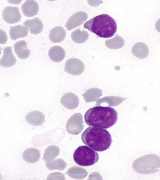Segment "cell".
<instances>
[{
	"label": "cell",
	"instance_id": "cell-1",
	"mask_svg": "<svg viewBox=\"0 0 160 180\" xmlns=\"http://www.w3.org/2000/svg\"><path fill=\"white\" fill-rule=\"evenodd\" d=\"M84 118L85 122L90 126L107 129L116 123L118 114L112 108L95 106L86 111Z\"/></svg>",
	"mask_w": 160,
	"mask_h": 180
},
{
	"label": "cell",
	"instance_id": "cell-2",
	"mask_svg": "<svg viewBox=\"0 0 160 180\" xmlns=\"http://www.w3.org/2000/svg\"><path fill=\"white\" fill-rule=\"evenodd\" d=\"M84 144L97 152L107 150L111 146L112 136L106 129L90 126L87 128L81 135Z\"/></svg>",
	"mask_w": 160,
	"mask_h": 180
},
{
	"label": "cell",
	"instance_id": "cell-3",
	"mask_svg": "<svg viewBox=\"0 0 160 180\" xmlns=\"http://www.w3.org/2000/svg\"><path fill=\"white\" fill-rule=\"evenodd\" d=\"M83 26L98 37L104 38L112 37L117 29L116 20L106 14L94 17L85 22Z\"/></svg>",
	"mask_w": 160,
	"mask_h": 180
},
{
	"label": "cell",
	"instance_id": "cell-4",
	"mask_svg": "<svg viewBox=\"0 0 160 180\" xmlns=\"http://www.w3.org/2000/svg\"><path fill=\"white\" fill-rule=\"evenodd\" d=\"M133 169L141 174L154 173L160 170V158L155 154H149L140 157L133 162Z\"/></svg>",
	"mask_w": 160,
	"mask_h": 180
},
{
	"label": "cell",
	"instance_id": "cell-5",
	"mask_svg": "<svg viewBox=\"0 0 160 180\" xmlns=\"http://www.w3.org/2000/svg\"><path fill=\"white\" fill-rule=\"evenodd\" d=\"M73 158L78 165L88 166L94 165L99 159L98 153L95 150L87 146L78 147L75 151Z\"/></svg>",
	"mask_w": 160,
	"mask_h": 180
},
{
	"label": "cell",
	"instance_id": "cell-6",
	"mask_svg": "<svg viewBox=\"0 0 160 180\" xmlns=\"http://www.w3.org/2000/svg\"><path fill=\"white\" fill-rule=\"evenodd\" d=\"M4 20L9 24H14L19 22L21 18L19 8L17 7L8 6L5 8L2 12Z\"/></svg>",
	"mask_w": 160,
	"mask_h": 180
},
{
	"label": "cell",
	"instance_id": "cell-7",
	"mask_svg": "<svg viewBox=\"0 0 160 180\" xmlns=\"http://www.w3.org/2000/svg\"><path fill=\"white\" fill-rule=\"evenodd\" d=\"M84 68V64L81 61L77 58H71L66 61L64 71L74 75H77L82 73Z\"/></svg>",
	"mask_w": 160,
	"mask_h": 180
},
{
	"label": "cell",
	"instance_id": "cell-8",
	"mask_svg": "<svg viewBox=\"0 0 160 180\" xmlns=\"http://www.w3.org/2000/svg\"><path fill=\"white\" fill-rule=\"evenodd\" d=\"M88 15L85 12L80 11L72 14L67 20L65 27L68 31L79 27L88 19Z\"/></svg>",
	"mask_w": 160,
	"mask_h": 180
},
{
	"label": "cell",
	"instance_id": "cell-9",
	"mask_svg": "<svg viewBox=\"0 0 160 180\" xmlns=\"http://www.w3.org/2000/svg\"><path fill=\"white\" fill-rule=\"evenodd\" d=\"M21 10L23 15L30 17L36 15L38 13L39 7L37 2L34 0H27L21 7Z\"/></svg>",
	"mask_w": 160,
	"mask_h": 180
},
{
	"label": "cell",
	"instance_id": "cell-10",
	"mask_svg": "<svg viewBox=\"0 0 160 180\" xmlns=\"http://www.w3.org/2000/svg\"><path fill=\"white\" fill-rule=\"evenodd\" d=\"M16 59L12 51V47L8 46L3 49V54L0 60V65L5 68H8L14 65Z\"/></svg>",
	"mask_w": 160,
	"mask_h": 180
},
{
	"label": "cell",
	"instance_id": "cell-11",
	"mask_svg": "<svg viewBox=\"0 0 160 180\" xmlns=\"http://www.w3.org/2000/svg\"><path fill=\"white\" fill-rule=\"evenodd\" d=\"M45 116L42 112L38 111H33L27 113L25 118L26 121L30 124L34 126H39L43 123Z\"/></svg>",
	"mask_w": 160,
	"mask_h": 180
},
{
	"label": "cell",
	"instance_id": "cell-12",
	"mask_svg": "<svg viewBox=\"0 0 160 180\" xmlns=\"http://www.w3.org/2000/svg\"><path fill=\"white\" fill-rule=\"evenodd\" d=\"M66 35V31L61 26H57L51 30L49 38L52 42L60 43L64 39Z\"/></svg>",
	"mask_w": 160,
	"mask_h": 180
},
{
	"label": "cell",
	"instance_id": "cell-13",
	"mask_svg": "<svg viewBox=\"0 0 160 180\" xmlns=\"http://www.w3.org/2000/svg\"><path fill=\"white\" fill-rule=\"evenodd\" d=\"M131 52L136 57L143 59L146 58L148 56L149 50L148 46L146 44L139 42L135 43L133 45Z\"/></svg>",
	"mask_w": 160,
	"mask_h": 180
},
{
	"label": "cell",
	"instance_id": "cell-14",
	"mask_svg": "<svg viewBox=\"0 0 160 180\" xmlns=\"http://www.w3.org/2000/svg\"><path fill=\"white\" fill-rule=\"evenodd\" d=\"M27 44L25 40H20L15 42L13 46L14 51L20 58H28L30 54V51L27 48Z\"/></svg>",
	"mask_w": 160,
	"mask_h": 180
},
{
	"label": "cell",
	"instance_id": "cell-15",
	"mask_svg": "<svg viewBox=\"0 0 160 180\" xmlns=\"http://www.w3.org/2000/svg\"><path fill=\"white\" fill-rule=\"evenodd\" d=\"M29 30L28 28L25 26L18 25L12 27L9 31V34L11 39L15 40L27 36Z\"/></svg>",
	"mask_w": 160,
	"mask_h": 180
},
{
	"label": "cell",
	"instance_id": "cell-16",
	"mask_svg": "<svg viewBox=\"0 0 160 180\" xmlns=\"http://www.w3.org/2000/svg\"><path fill=\"white\" fill-rule=\"evenodd\" d=\"M23 25L28 27L30 32L33 34L40 33L43 27L42 22L38 18L27 20L24 22Z\"/></svg>",
	"mask_w": 160,
	"mask_h": 180
},
{
	"label": "cell",
	"instance_id": "cell-17",
	"mask_svg": "<svg viewBox=\"0 0 160 180\" xmlns=\"http://www.w3.org/2000/svg\"><path fill=\"white\" fill-rule=\"evenodd\" d=\"M41 153L39 150L34 148H29L24 151L22 154L23 160L29 163H35L39 160Z\"/></svg>",
	"mask_w": 160,
	"mask_h": 180
},
{
	"label": "cell",
	"instance_id": "cell-18",
	"mask_svg": "<svg viewBox=\"0 0 160 180\" xmlns=\"http://www.w3.org/2000/svg\"><path fill=\"white\" fill-rule=\"evenodd\" d=\"M48 55L49 58L52 61L59 62L65 58V52L62 48L59 46L52 47L49 49Z\"/></svg>",
	"mask_w": 160,
	"mask_h": 180
},
{
	"label": "cell",
	"instance_id": "cell-19",
	"mask_svg": "<svg viewBox=\"0 0 160 180\" xmlns=\"http://www.w3.org/2000/svg\"><path fill=\"white\" fill-rule=\"evenodd\" d=\"M60 152L59 148L55 145L48 146L45 150L42 159L45 161H51L58 156Z\"/></svg>",
	"mask_w": 160,
	"mask_h": 180
},
{
	"label": "cell",
	"instance_id": "cell-20",
	"mask_svg": "<svg viewBox=\"0 0 160 180\" xmlns=\"http://www.w3.org/2000/svg\"><path fill=\"white\" fill-rule=\"evenodd\" d=\"M125 41L123 38L117 34L113 38L106 40L105 44L106 47L112 49H118L124 45Z\"/></svg>",
	"mask_w": 160,
	"mask_h": 180
},
{
	"label": "cell",
	"instance_id": "cell-21",
	"mask_svg": "<svg viewBox=\"0 0 160 180\" xmlns=\"http://www.w3.org/2000/svg\"><path fill=\"white\" fill-rule=\"evenodd\" d=\"M89 34L88 32L83 30L81 31L80 28L73 31L71 34L72 40L75 42L82 43L85 42L88 39Z\"/></svg>",
	"mask_w": 160,
	"mask_h": 180
},
{
	"label": "cell",
	"instance_id": "cell-22",
	"mask_svg": "<svg viewBox=\"0 0 160 180\" xmlns=\"http://www.w3.org/2000/svg\"><path fill=\"white\" fill-rule=\"evenodd\" d=\"M46 165L50 170L55 169L62 170L65 168L66 164L62 159L58 158L52 161H47Z\"/></svg>",
	"mask_w": 160,
	"mask_h": 180
},
{
	"label": "cell",
	"instance_id": "cell-23",
	"mask_svg": "<svg viewBox=\"0 0 160 180\" xmlns=\"http://www.w3.org/2000/svg\"><path fill=\"white\" fill-rule=\"evenodd\" d=\"M75 94L69 92L63 95L61 98L60 102L66 108H73L75 102Z\"/></svg>",
	"mask_w": 160,
	"mask_h": 180
},
{
	"label": "cell",
	"instance_id": "cell-24",
	"mask_svg": "<svg viewBox=\"0 0 160 180\" xmlns=\"http://www.w3.org/2000/svg\"><path fill=\"white\" fill-rule=\"evenodd\" d=\"M1 44H4L7 41L8 37L6 32L3 30H0Z\"/></svg>",
	"mask_w": 160,
	"mask_h": 180
},
{
	"label": "cell",
	"instance_id": "cell-25",
	"mask_svg": "<svg viewBox=\"0 0 160 180\" xmlns=\"http://www.w3.org/2000/svg\"><path fill=\"white\" fill-rule=\"evenodd\" d=\"M63 175L61 173L59 172H54L49 174L48 176L47 180L48 179H59L60 176Z\"/></svg>",
	"mask_w": 160,
	"mask_h": 180
},
{
	"label": "cell",
	"instance_id": "cell-26",
	"mask_svg": "<svg viewBox=\"0 0 160 180\" xmlns=\"http://www.w3.org/2000/svg\"><path fill=\"white\" fill-rule=\"evenodd\" d=\"M155 27L156 30L159 32H160V18L156 21Z\"/></svg>",
	"mask_w": 160,
	"mask_h": 180
}]
</instances>
